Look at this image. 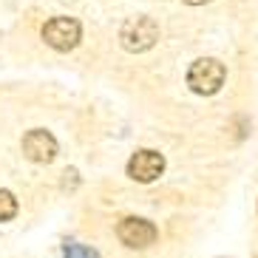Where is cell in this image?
I'll list each match as a JSON object with an SVG mask.
<instances>
[{
    "instance_id": "1",
    "label": "cell",
    "mask_w": 258,
    "mask_h": 258,
    "mask_svg": "<svg viewBox=\"0 0 258 258\" xmlns=\"http://www.w3.org/2000/svg\"><path fill=\"white\" fill-rule=\"evenodd\" d=\"M224 77H227L224 62L216 60V57H202V60H196L187 69V85H190V91H193V94L213 97V94L221 91Z\"/></svg>"
},
{
    "instance_id": "2",
    "label": "cell",
    "mask_w": 258,
    "mask_h": 258,
    "mask_svg": "<svg viewBox=\"0 0 258 258\" xmlns=\"http://www.w3.org/2000/svg\"><path fill=\"white\" fill-rule=\"evenodd\" d=\"M156 40H159V26H156V20L153 17H131L128 23L119 29V43L125 51H148V48L156 46Z\"/></svg>"
},
{
    "instance_id": "3",
    "label": "cell",
    "mask_w": 258,
    "mask_h": 258,
    "mask_svg": "<svg viewBox=\"0 0 258 258\" xmlns=\"http://www.w3.org/2000/svg\"><path fill=\"white\" fill-rule=\"evenodd\" d=\"M80 37H83V26L74 17H51L43 26V40L54 51H71L80 43Z\"/></svg>"
},
{
    "instance_id": "4",
    "label": "cell",
    "mask_w": 258,
    "mask_h": 258,
    "mask_svg": "<svg viewBox=\"0 0 258 258\" xmlns=\"http://www.w3.org/2000/svg\"><path fill=\"white\" fill-rule=\"evenodd\" d=\"M116 238H119L125 247L131 250H145V247H151L156 238H159V230L156 224L148 219H137V216H128V219H122L116 224Z\"/></svg>"
},
{
    "instance_id": "5",
    "label": "cell",
    "mask_w": 258,
    "mask_h": 258,
    "mask_svg": "<svg viewBox=\"0 0 258 258\" xmlns=\"http://www.w3.org/2000/svg\"><path fill=\"white\" fill-rule=\"evenodd\" d=\"M162 170H165V156L159 151H151V148H145V151H137L134 156L128 159V176L134 182H153V179H159Z\"/></svg>"
},
{
    "instance_id": "6",
    "label": "cell",
    "mask_w": 258,
    "mask_h": 258,
    "mask_svg": "<svg viewBox=\"0 0 258 258\" xmlns=\"http://www.w3.org/2000/svg\"><path fill=\"white\" fill-rule=\"evenodd\" d=\"M23 156L37 165H48L57 156V139L43 128H34L23 137Z\"/></svg>"
},
{
    "instance_id": "7",
    "label": "cell",
    "mask_w": 258,
    "mask_h": 258,
    "mask_svg": "<svg viewBox=\"0 0 258 258\" xmlns=\"http://www.w3.org/2000/svg\"><path fill=\"white\" fill-rule=\"evenodd\" d=\"M17 216V199L9 190H0V224Z\"/></svg>"
},
{
    "instance_id": "8",
    "label": "cell",
    "mask_w": 258,
    "mask_h": 258,
    "mask_svg": "<svg viewBox=\"0 0 258 258\" xmlns=\"http://www.w3.org/2000/svg\"><path fill=\"white\" fill-rule=\"evenodd\" d=\"M66 258H97V252L83 247V244H69L66 247Z\"/></svg>"
},
{
    "instance_id": "9",
    "label": "cell",
    "mask_w": 258,
    "mask_h": 258,
    "mask_svg": "<svg viewBox=\"0 0 258 258\" xmlns=\"http://www.w3.org/2000/svg\"><path fill=\"white\" fill-rule=\"evenodd\" d=\"M187 6H205V3H210V0H184Z\"/></svg>"
}]
</instances>
